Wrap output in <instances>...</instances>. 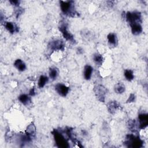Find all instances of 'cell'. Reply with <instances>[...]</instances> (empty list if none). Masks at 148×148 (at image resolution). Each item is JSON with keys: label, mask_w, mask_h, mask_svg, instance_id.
<instances>
[{"label": "cell", "mask_w": 148, "mask_h": 148, "mask_svg": "<svg viewBox=\"0 0 148 148\" xmlns=\"http://www.w3.org/2000/svg\"><path fill=\"white\" fill-rule=\"evenodd\" d=\"M25 134L31 138L35 136L36 134V127L34 124H31L27 126L25 130Z\"/></svg>", "instance_id": "cell-14"}, {"label": "cell", "mask_w": 148, "mask_h": 148, "mask_svg": "<svg viewBox=\"0 0 148 148\" xmlns=\"http://www.w3.org/2000/svg\"><path fill=\"white\" fill-rule=\"evenodd\" d=\"M48 80H49V79L46 76H45V75L40 76L39 78L38 83V87L39 88H43L46 85V84H47V83L48 82Z\"/></svg>", "instance_id": "cell-20"}, {"label": "cell", "mask_w": 148, "mask_h": 148, "mask_svg": "<svg viewBox=\"0 0 148 148\" xmlns=\"http://www.w3.org/2000/svg\"><path fill=\"white\" fill-rule=\"evenodd\" d=\"M60 8L61 12L65 15L74 17L77 12L75 10L74 2L72 1H60Z\"/></svg>", "instance_id": "cell-1"}, {"label": "cell", "mask_w": 148, "mask_h": 148, "mask_svg": "<svg viewBox=\"0 0 148 148\" xmlns=\"http://www.w3.org/2000/svg\"><path fill=\"white\" fill-rule=\"evenodd\" d=\"M139 128L143 129L147 127L148 124V116L146 113H141L138 116Z\"/></svg>", "instance_id": "cell-9"}, {"label": "cell", "mask_w": 148, "mask_h": 148, "mask_svg": "<svg viewBox=\"0 0 148 148\" xmlns=\"http://www.w3.org/2000/svg\"><path fill=\"white\" fill-rule=\"evenodd\" d=\"M126 20L130 25L134 23H140L142 21V15L139 12H128L125 14Z\"/></svg>", "instance_id": "cell-4"}, {"label": "cell", "mask_w": 148, "mask_h": 148, "mask_svg": "<svg viewBox=\"0 0 148 148\" xmlns=\"http://www.w3.org/2000/svg\"><path fill=\"white\" fill-rule=\"evenodd\" d=\"M23 13V10H22V9L18 7V9H16V17H18L21 13Z\"/></svg>", "instance_id": "cell-25"}, {"label": "cell", "mask_w": 148, "mask_h": 148, "mask_svg": "<svg viewBox=\"0 0 148 148\" xmlns=\"http://www.w3.org/2000/svg\"><path fill=\"white\" fill-rule=\"evenodd\" d=\"M92 58H93L94 62L96 64V65H99V66L101 65L103 62V56L98 53H96L94 54Z\"/></svg>", "instance_id": "cell-18"}, {"label": "cell", "mask_w": 148, "mask_h": 148, "mask_svg": "<svg viewBox=\"0 0 148 148\" xmlns=\"http://www.w3.org/2000/svg\"><path fill=\"white\" fill-rule=\"evenodd\" d=\"M9 2L12 5H14L16 7H18L20 3V1H17V0H13V1H10Z\"/></svg>", "instance_id": "cell-23"}, {"label": "cell", "mask_w": 148, "mask_h": 148, "mask_svg": "<svg viewBox=\"0 0 148 148\" xmlns=\"http://www.w3.org/2000/svg\"><path fill=\"white\" fill-rule=\"evenodd\" d=\"M5 28L11 34H14L19 31L18 27L14 23L10 21H5L4 22Z\"/></svg>", "instance_id": "cell-10"}, {"label": "cell", "mask_w": 148, "mask_h": 148, "mask_svg": "<svg viewBox=\"0 0 148 148\" xmlns=\"http://www.w3.org/2000/svg\"><path fill=\"white\" fill-rule=\"evenodd\" d=\"M55 90L60 95L65 97L69 92V87L62 83H57L55 86Z\"/></svg>", "instance_id": "cell-8"}, {"label": "cell", "mask_w": 148, "mask_h": 148, "mask_svg": "<svg viewBox=\"0 0 148 148\" xmlns=\"http://www.w3.org/2000/svg\"><path fill=\"white\" fill-rule=\"evenodd\" d=\"M14 66L18 71L20 72L24 71L26 69L25 64L20 59H17L16 60H15L14 62Z\"/></svg>", "instance_id": "cell-15"}, {"label": "cell", "mask_w": 148, "mask_h": 148, "mask_svg": "<svg viewBox=\"0 0 148 148\" xmlns=\"http://www.w3.org/2000/svg\"><path fill=\"white\" fill-rule=\"evenodd\" d=\"M135 96L134 94H131V95H130L127 101V102L128 103H130V102H132L135 101Z\"/></svg>", "instance_id": "cell-24"}, {"label": "cell", "mask_w": 148, "mask_h": 148, "mask_svg": "<svg viewBox=\"0 0 148 148\" xmlns=\"http://www.w3.org/2000/svg\"><path fill=\"white\" fill-rule=\"evenodd\" d=\"M114 91L117 94H122L123 93L125 90V86L122 83H118L116 84H115L114 87Z\"/></svg>", "instance_id": "cell-19"}, {"label": "cell", "mask_w": 148, "mask_h": 148, "mask_svg": "<svg viewBox=\"0 0 148 148\" xmlns=\"http://www.w3.org/2000/svg\"><path fill=\"white\" fill-rule=\"evenodd\" d=\"M52 134L54 136L56 143L58 146V147L62 148H66L69 147L68 142L63 136L62 133L60 132L57 130H54L52 132Z\"/></svg>", "instance_id": "cell-2"}, {"label": "cell", "mask_w": 148, "mask_h": 148, "mask_svg": "<svg viewBox=\"0 0 148 148\" xmlns=\"http://www.w3.org/2000/svg\"><path fill=\"white\" fill-rule=\"evenodd\" d=\"M125 143L128 145V147L139 148L143 145V141L139 138L133 135H128L127 136V140Z\"/></svg>", "instance_id": "cell-3"}, {"label": "cell", "mask_w": 148, "mask_h": 148, "mask_svg": "<svg viewBox=\"0 0 148 148\" xmlns=\"http://www.w3.org/2000/svg\"><path fill=\"white\" fill-rule=\"evenodd\" d=\"M58 75V70L55 67L50 68L49 69V76L52 80L56 79Z\"/></svg>", "instance_id": "cell-21"}, {"label": "cell", "mask_w": 148, "mask_h": 148, "mask_svg": "<svg viewBox=\"0 0 148 148\" xmlns=\"http://www.w3.org/2000/svg\"><path fill=\"white\" fill-rule=\"evenodd\" d=\"M131 32L135 35H138L142 32V27L139 23H134L130 25Z\"/></svg>", "instance_id": "cell-13"}, {"label": "cell", "mask_w": 148, "mask_h": 148, "mask_svg": "<svg viewBox=\"0 0 148 148\" xmlns=\"http://www.w3.org/2000/svg\"><path fill=\"white\" fill-rule=\"evenodd\" d=\"M18 100L24 105H29L31 103V98L28 95L23 94L18 97Z\"/></svg>", "instance_id": "cell-17"}, {"label": "cell", "mask_w": 148, "mask_h": 148, "mask_svg": "<svg viewBox=\"0 0 148 148\" xmlns=\"http://www.w3.org/2000/svg\"><path fill=\"white\" fill-rule=\"evenodd\" d=\"M94 91L99 101L103 102L105 101V98L107 92L106 88L102 85L98 84L94 87Z\"/></svg>", "instance_id": "cell-7"}, {"label": "cell", "mask_w": 148, "mask_h": 148, "mask_svg": "<svg viewBox=\"0 0 148 148\" xmlns=\"http://www.w3.org/2000/svg\"><path fill=\"white\" fill-rule=\"evenodd\" d=\"M35 88H32L31 89V90L29 91V94L31 96H34L35 95Z\"/></svg>", "instance_id": "cell-26"}, {"label": "cell", "mask_w": 148, "mask_h": 148, "mask_svg": "<svg viewBox=\"0 0 148 148\" xmlns=\"http://www.w3.org/2000/svg\"><path fill=\"white\" fill-rule=\"evenodd\" d=\"M48 46L50 49L53 51H63L65 48V44L62 40L60 39H55L49 42Z\"/></svg>", "instance_id": "cell-6"}, {"label": "cell", "mask_w": 148, "mask_h": 148, "mask_svg": "<svg viewBox=\"0 0 148 148\" xmlns=\"http://www.w3.org/2000/svg\"><path fill=\"white\" fill-rule=\"evenodd\" d=\"M109 45L112 47H116L118 43V39L114 33H109L107 35Z\"/></svg>", "instance_id": "cell-11"}, {"label": "cell", "mask_w": 148, "mask_h": 148, "mask_svg": "<svg viewBox=\"0 0 148 148\" xmlns=\"http://www.w3.org/2000/svg\"><path fill=\"white\" fill-rule=\"evenodd\" d=\"M92 72H93L92 67L89 65H86L84 68V71H83V75H84V79L87 80H90L91 77Z\"/></svg>", "instance_id": "cell-12"}, {"label": "cell", "mask_w": 148, "mask_h": 148, "mask_svg": "<svg viewBox=\"0 0 148 148\" xmlns=\"http://www.w3.org/2000/svg\"><path fill=\"white\" fill-rule=\"evenodd\" d=\"M60 31H61L64 38L72 43H75V40L73 35L70 33L68 30V24L65 22H61L58 27Z\"/></svg>", "instance_id": "cell-5"}, {"label": "cell", "mask_w": 148, "mask_h": 148, "mask_svg": "<svg viewBox=\"0 0 148 148\" xmlns=\"http://www.w3.org/2000/svg\"><path fill=\"white\" fill-rule=\"evenodd\" d=\"M124 75L125 77V79L128 81H132L134 78V72L131 69H125L124 72Z\"/></svg>", "instance_id": "cell-22"}, {"label": "cell", "mask_w": 148, "mask_h": 148, "mask_svg": "<svg viewBox=\"0 0 148 148\" xmlns=\"http://www.w3.org/2000/svg\"><path fill=\"white\" fill-rule=\"evenodd\" d=\"M119 105L116 101H110L107 105L108 110L112 114L114 113L116 110L119 108Z\"/></svg>", "instance_id": "cell-16"}]
</instances>
